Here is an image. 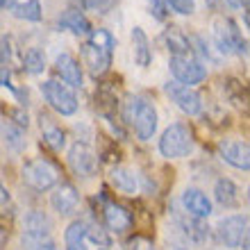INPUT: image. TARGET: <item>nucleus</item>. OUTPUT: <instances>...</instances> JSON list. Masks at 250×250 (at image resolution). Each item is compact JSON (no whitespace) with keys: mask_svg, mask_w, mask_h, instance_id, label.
Masks as SVG:
<instances>
[{"mask_svg":"<svg viewBox=\"0 0 250 250\" xmlns=\"http://www.w3.org/2000/svg\"><path fill=\"white\" fill-rule=\"evenodd\" d=\"M148 5H150V14L155 16L157 21H166L168 19V5H166V0H148Z\"/></svg>","mask_w":250,"mask_h":250,"instance_id":"nucleus-31","label":"nucleus"},{"mask_svg":"<svg viewBox=\"0 0 250 250\" xmlns=\"http://www.w3.org/2000/svg\"><path fill=\"white\" fill-rule=\"evenodd\" d=\"M164 43L168 48L171 57H193V50H191V41L182 30L178 27H168L164 32Z\"/></svg>","mask_w":250,"mask_h":250,"instance_id":"nucleus-17","label":"nucleus"},{"mask_svg":"<svg viewBox=\"0 0 250 250\" xmlns=\"http://www.w3.org/2000/svg\"><path fill=\"white\" fill-rule=\"evenodd\" d=\"M86 237V223L84 221H73L64 232V241L66 246H73V244H82Z\"/></svg>","mask_w":250,"mask_h":250,"instance_id":"nucleus-27","label":"nucleus"},{"mask_svg":"<svg viewBox=\"0 0 250 250\" xmlns=\"http://www.w3.org/2000/svg\"><path fill=\"white\" fill-rule=\"evenodd\" d=\"M218 239L228 248H241L248 246V216L246 214H234L218 223Z\"/></svg>","mask_w":250,"mask_h":250,"instance_id":"nucleus-4","label":"nucleus"},{"mask_svg":"<svg viewBox=\"0 0 250 250\" xmlns=\"http://www.w3.org/2000/svg\"><path fill=\"white\" fill-rule=\"evenodd\" d=\"M43 141H46L53 150H62L66 146V134L62 127H57V125H48L46 130H43Z\"/></svg>","mask_w":250,"mask_h":250,"instance_id":"nucleus-28","label":"nucleus"},{"mask_svg":"<svg viewBox=\"0 0 250 250\" xmlns=\"http://www.w3.org/2000/svg\"><path fill=\"white\" fill-rule=\"evenodd\" d=\"M211 39H214V43H216L218 53H223V55L234 53V43H232V32H230V23H228V19L214 21V25H211Z\"/></svg>","mask_w":250,"mask_h":250,"instance_id":"nucleus-19","label":"nucleus"},{"mask_svg":"<svg viewBox=\"0 0 250 250\" xmlns=\"http://www.w3.org/2000/svg\"><path fill=\"white\" fill-rule=\"evenodd\" d=\"M86 237L98 246H109V234L100 225H86Z\"/></svg>","mask_w":250,"mask_h":250,"instance_id":"nucleus-30","label":"nucleus"},{"mask_svg":"<svg viewBox=\"0 0 250 250\" xmlns=\"http://www.w3.org/2000/svg\"><path fill=\"white\" fill-rule=\"evenodd\" d=\"M23 66H25V71L30 73V75L43 73V68H46V55H43V50H39V48L25 50V55H23Z\"/></svg>","mask_w":250,"mask_h":250,"instance_id":"nucleus-24","label":"nucleus"},{"mask_svg":"<svg viewBox=\"0 0 250 250\" xmlns=\"http://www.w3.org/2000/svg\"><path fill=\"white\" fill-rule=\"evenodd\" d=\"M23 230H25V241L32 248L37 244H41V241H46V239H53L50 237L53 223H50V218L43 211H27L25 221H23Z\"/></svg>","mask_w":250,"mask_h":250,"instance_id":"nucleus-8","label":"nucleus"},{"mask_svg":"<svg viewBox=\"0 0 250 250\" xmlns=\"http://www.w3.org/2000/svg\"><path fill=\"white\" fill-rule=\"evenodd\" d=\"M193 150V134L185 123H173L168 125L159 139V152L166 159H178L185 157Z\"/></svg>","mask_w":250,"mask_h":250,"instance_id":"nucleus-1","label":"nucleus"},{"mask_svg":"<svg viewBox=\"0 0 250 250\" xmlns=\"http://www.w3.org/2000/svg\"><path fill=\"white\" fill-rule=\"evenodd\" d=\"M66 250H86V246H84V241H82V244H73V246H66Z\"/></svg>","mask_w":250,"mask_h":250,"instance_id":"nucleus-38","label":"nucleus"},{"mask_svg":"<svg viewBox=\"0 0 250 250\" xmlns=\"http://www.w3.org/2000/svg\"><path fill=\"white\" fill-rule=\"evenodd\" d=\"M225 2H228L230 7H241V5H239V0H225Z\"/></svg>","mask_w":250,"mask_h":250,"instance_id":"nucleus-39","label":"nucleus"},{"mask_svg":"<svg viewBox=\"0 0 250 250\" xmlns=\"http://www.w3.org/2000/svg\"><path fill=\"white\" fill-rule=\"evenodd\" d=\"M132 46H134V62H137V66L146 68L152 62V50H150V41H148V37H146V32L141 27L132 30Z\"/></svg>","mask_w":250,"mask_h":250,"instance_id":"nucleus-20","label":"nucleus"},{"mask_svg":"<svg viewBox=\"0 0 250 250\" xmlns=\"http://www.w3.org/2000/svg\"><path fill=\"white\" fill-rule=\"evenodd\" d=\"M166 5H168V9L182 14V16L193 14V0H166Z\"/></svg>","mask_w":250,"mask_h":250,"instance_id":"nucleus-32","label":"nucleus"},{"mask_svg":"<svg viewBox=\"0 0 250 250\" xmlns=\"http://www.w3.org/2000/svg\"><path fill=\"white\" fill-rule=\"evenodd\" d=\"M134 130H137V137L141 141H150L155 130H157V112L155 107L148 103V100L141 98L139 103V109H137V116H134Z\"/></svg>","mask_w":250,"mask_h":250,"instance_id":"nucleus-10","label":"nucleus"},{"mask_svg":"<svg viewBox=\"0 0 250 250\" xmlns=\"http://www.w3.org/2000/svg\"><path fill=\"white\" fill-rule=\"evenodd\" d=\"M2 137H5V144L14 152H21L25 148V134H23V127H19V125L2 123Z\"/></svg>","mask_w":250,"mask_h":250,"instance_id":"nucleus-23","label":"nucleus"},{"mask_svg":"<svg viewBox=\"0 0 250 250\" xmlns=\"http://www.w3.org/2000/svg\"><path fill=\"white\" fill-rule=\"evenodd\" d=\"M168 68H171L175 82H180V84H185V86L200 84L207 78V68L196 57H171Z\"/></svg>","mask_w":250,"mask_h":250,"instance_id":"nucleus-5","label":"nucleus"},{"mask_svg":"<svg viewBox=\"0 0 250 250\" xmlns=\"http://www.w3.org/2000/svg\"><path fill=\"white\" fill-rule=\"evenodd\" d=\"M164 91L171 96V100L178 105V109H182L189 116H198L203 112V98H200V93L193 86H185L180 82H168L164 86Z\"/></svg>","mask_w":250,"mask_h":250,"instance_id":"nucleus-6","label":"nucleus"},{"mask_svg":"<svg viewBox=\"0 0 250 250\" xmlns=\"http://www.w3.org/2000/svg\"><path fill=\"white\" fill-rule=\"evenodd\" d=\"M12 12H14L16 19H25V21H32V23H39V21L43 19L39 0H27V2H23V5H16Z\"/></svg>","mask_w":250,"mask_h":250,"instance_id":"nucleus-25","label":"nucleus"},{"mask_svg":"<svg viewBox=\"0 0 250 250\" xmlns=\"http://www.w3.org/2000/svg\"><path fill=\"white\" fill-rule=\"evenodd\" d=\"M41 93H43L48 105L62 116H73L78 112V98L71 91V86L62 84L57 80H48V82L41 84Z\"/></svg>","mask_w":250,"mask_h":250,"instance_id":"nucleus-2","label":"nucleus"},{"mask_svg":"<svg viewBox=\"0 0 250 250\" xmlns=\"http://www.w3.org/2000/svg\"><path fill=\"white\" fill-rule=\"evenodd\" d=\"M132 250H157V248H155V246H152L148 239L137 237L134 241H132Z\"/></svg>","mask_w":250,"mask_h":250,"instance_id":"nucleus-34","label":"nucleus"},{"mask_svg":"<svg viewBox=\"0 0 250 250\" xmlns=\"http://www.w3.org/2000/svg\"><path fill=\"white\" fill-rule=\"evenodd\" d=\"M175 223H178V228L182 230V234H185L189 241H193V244H203L205 239L209 237V228L203 223V218H196V216H189V214H178L175 216Z\"/></svg>","mask_w":250,"mask_h":250,"instance_id":"nucleus-15","label":"nucleus"},{"mask_svg":"<svg viewBox=\"0 0 250 250\" xmlns=\"http://www.w3.org/2000/svg\"><path fill=\"white\" fill-rule=\"evenodd\" d=\"M5 203H9V191L0 185V205H5Z\"/></svg>","mask_w":250,"mask_h":250,"instance_id":"nucleus-37","label":"nucleus"},{"mask_svg":"<svg viewBox=\"0 0 250 250\" xmlns=\"http://www.w3.org/2000/svg\"><path fill=\"white\" fill-rule=\"evenodd\" d=\"M112 185L121 191V193H127V196H134L137 193V175L125 168V166H114L112 168Z\"/></svg>","mask_w":250,"mask_h":250,"instance_id":"nucleus-21","label":"nucleus"},{"mask_svg":"<svg viewBox=\"0 0 250 250\" xmlns=\"http://www.w3.org/2000/svg\"><path fill=\"white\" fill-rule=\"evenodd\" d=\"M80 2H82V9H93L98 14H107L112 7V0H80Z\"/></svg>","mask_w":250,"mask_h":250,"instance_id":"nucleus-33","label":"nucleus"},{"mask_svg":"<svg viewBox=\"0 0 250 250\" xmlns=\"http://www.w3.org/2000/svg\"><path fill=\"white\" fill-rule=\"evenodd\" d=\"M16 5H19L16 0H0V9H14Z\"/></svg>","mask_w":250,"mask_h":250,"instance_id":"nucleus-36","label":"nucleus"},{"mask_svg":"<svg viewBox=\"0 0 250 250\" xmlns=\"http://www.w3.org/2000/svg\"><path fill=\"white\" fill-rule=\"evenodd\" d=\"M218 150H221V157L230 166L241 168V171L250 168V148L246 141H221Z\"/></svg>","mask_w":250,"mask_h":250,"instance_id":"nucleus-12","label":"nucleus"},{"mask_svg":"<svg viewBox=\"0 0 250 250\" xmlns=\"http://www.w3.org/2000/svg\"><path fill=\"white\" fill-rule=\"evenodd\" d=\"M139 103H141V96H127V98H125V103H123V121L127 125L134 123V116H137Z\"/></svg>","mask_w":250,"mask_h":250,"instance_id":"nucleus-29","label":"nucleus"},{"mask_svg":"<svg viewBox=\"0 0 250 250\" xmlns=\"http://www.w3.org/2000/svg\"><path fill=\"white\" fill-rule=\"evenodd\" d=\"M9 75H12V71H9V66H0V86L9 84Z\"/></svg>","mask_w":250,"mask_h":250,"instance_id":"nucleus-35","label":"nucleus"},{"mask_svg":"<svg viewBox=\"0 0 250 250\" xmlns=\"http://www.w3.org/2000/svg\"><path fill=\"white\" fill-rule=\"evenodd\" d=\"M60 27H64V30H71L73 34H89L91 32V23H89V19H86L84 14L80 12V9H66L64 14L60 16Z\"/></svg>","mask_w":250,"mask_h":250,"instance_id":"nucleus-18","label":"nucleus"},{"mask_svg":"<svg viewBox=\"0 0 250 250\" xmlns=\"http://www.w3.org/2000/svg\"><path fill=\"white\" fill-rule=\"evenodd\" d=\"M182 207L189 216H196V218H207L211 216V200L207 198V193L196 187H189L185 189L182 193Z\"/></svg>","mask_w":250,"mask_h":250,"instance_id":"nucleus-11","label":"nucleus"},{"mask_svg":"<svg viewBox=\"0 0 250 250\" xmlns=\"http://www.w3.org/2000/svg\"><path fill=\"white\" fill-rule=\"evenodd\" d=\"M105 223L107 228L116 234H125L132 228V214L125 207L116 203H107L105 205Z\"/></svg>","mask_w":250,"mask_h":250,"instance_id":"nucleus-16","label":"nucleus"},{"mask_svg":"<svg viewBox=\"0 0 250 250\" xmlns=\"http://www.w3.org/2000/svg\"><path fill=\"white\" fill-rule=\"evenodd\" d=\"M50 205H53V209L62 216H73L80 207V193L78 189L71 185V182H62L55 193L50 196Z\"/></svg>","mask_w":250,"mask_h":250,"instance_id":"nucleus-9","label":"nucleus"},{"mask_svg":"<svg viewBox=\"0 0 250 250\" xmlns=\"http://www.w3.org/2000/svg\"><path fill=\"white\" fill-rule=\"evenodd\" d=\"M214 196H216V200L223 205V207H234V205L239 203L237 185L228 178L216 180V185H214Z\"/></svg>","mask_w":250,"mask_h":250,"instance_id":"nucleus-22","label":"nucleus"},{"mask_svg":"<svg viewBox=\"0 0 250 250\" xmlns=\"http://www.w3.org/2000/svg\"><path fill=\"white\" fill-rule=\"evenodd\" d=\"M55 66H57V73L62 75L66 86H75V89L82 86V66H80V62L75 60L71 53L57 55Z\"/></svg>","mask_w":250,"mask_h":250,"instance_id":"nucleus-13","label":"nucleus"},{"mask_svg":"<svg viewBox=\"0 0 250 250\" xmlns=\"http://www.w3.org/2000/svg\"><path fill=\"white\" fill-rule=\"evenodd\" d=\"M171 250H189V248H185V246H171Z\"/></svg>","mask_w":250,"mask_h":250,"instance_id":"nucleus-40","label":"nucleus"},{"mask_svg":"<svg viewBox=\"0 0 250 250\" xmlns=\"http://www.w3.org/2000/svg\"><path fill=\"white\" fill-rule=\"evenodd\" d=\"M68 164L78 175L82 178H91L96 168H98V162H96V152L89 148V144L84 141H75L68 150Z\"/></svg>","mask_w":250,"mask_h":250,"instance_id":"nucleus-7","label":"nucleus"},{"mask_svg":"<svg viewBox=\"0 0 250 250\" xmlns=\"http://www.w3.org/2000/svg\"><path fill=\"white\" fill-rule=\"evenodd\" d=\"M23 180L37 191H48L57 185V168L46 159H32L23 164Z\"/></svg>","mask_w":250,"mask_h":250,"instance_id":"nucleus-3","label":"nucleus"},{"mask_svg":"<svg viewBox=\"0 0 250 250\" xmlns=\"http://www.w3.org/2000/svg\"><path fill=\"white\" fill-rule=\"evenodd\" d=\"M91 37H89V43L91 46H96V48H103V50H107V53H112L114 50V46H116V41H114V37H112V32L109 30H91Z\"/></svg>","mask_w":250,"mask_h":250,"instance_id":"nucleus-26","label":"nucleus"},{"mask_svg":"<svg viewBox=\"0 0 250 250\" xmlns=\"http://www.w3.org/2000/svg\"><path fill=\"white\" fill-rule=\"evenodd\" d=\"M82 57H84V64L89 66L91 75H105L107 68L112 66V53H107L103 48H96L86 41L82 46Z\"/></svg>","mask_w":250,"mask_h":250,"instance_id":"nucleus-14","label":"nucleus"}]
</instances>
